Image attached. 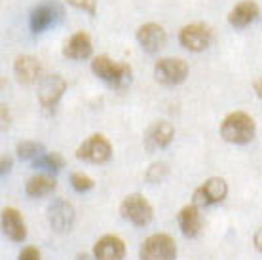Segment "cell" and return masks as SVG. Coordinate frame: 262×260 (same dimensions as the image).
Instances as JSON below:
<instances>
[{"label":"cell","mask_w":262,"mask_h":260,"mask_svg":"<svg viewBox=\"0 0 262 260\" xmlns=\"http://www.w3.org/2000/svg\"><path fill=\"white\" fill-rule=\"evenodd\" d=\"M256 125L255 120L247 112H230L221 124V137L226 143L232 144H247L255 139Z\"/></svg>","instance_id":"6da1fadb"},{"label":"cell","mask_w":262,"mask_h":260,"mask_svg":"<svg viewBox=\"0 0 262 260\" xmlns=\"http://www.w3.org/2000/svg\"><path fill=\"white\" fill-rule=\"evenodd\" d=\"M92 71L97 78L105 80L106 84L122 88L129 82L131 78V67L125 63H118L111 59L108 55H97L92 61Z\"/></svg>","instance_id":"7a4b0ae2"},{"label":"cell","mask_w":262,"mask_h":260,"mask_svg":"<svg viewBox=\"0 0 262 260\" xmlns=\"http://www.w3.org/2000/svg\"><path fill=\"white\" fill-rule=\"evenodd\" d=\"M120 215L133 226H148L154 219V209L150 202L144 198L143 194H129L125 196L122 203H120Z\"/></svg>","instance_id":"3957f363"},{"label":"cell","mask_w":262,"mask_h":260,"mask_svg":"<svg viewBox=\"0 0 262 260\" xmlns=\"http://www.w3.org/2000/svg\"><path fill=\"white\" fill-rule=\"evenodd\" d=\"M141 260H175L177 245L175 240L167 234H152L143 241L139 249Z\"/></svg>","instance_id":"277c9868"},{"label":"cell","mask_w":262,"mask_h":260,"mask_svg":"<svg viewBox=\"0 0 262 260\" xmlns=\"http://www.w3.org/2000/svg\"><path fill=\"white\" fill-rule=\"evenodd\" d=\"M76 158L88 163H106L112 158V144L105 135L95 133L76 148Z\"/></svg>","instance_id":"5b68a950"},{"label":"cell","mask_w":262,"mask_h":260,"mask_svg":"<svg viewBox=\"0 0 262 260\" xmlns=\"http://www.w3.org/2000/svg\"><path fill=\"white\" fill-rule=\"evenodd\" d=\"M188 76L186 61L179 57H164L154 65V80L162 85H179Z\"/></svg>","instance_id":"8992f818"},{"label":"cell","mask_w":262,"mask_h":260,"mask_svg":"<svg viewBox=\"0 0 262 260\" xmlns=\"http://www.w3.org/2000/svg\"><path fill=\"white\" fill-rule=\"evenodd\" d=\"M228 194V184L224 179L221 177H211L207 181L200 184L194 194H192V203L196 207L203 209L209 207V205H215V203H221Z\"/></svg>","instance_id":"52a82bcc"},{"label":"cell","mask_w":262,"mask_h":260,"mask_svg":"<svg viewBox=\"0 0 262 260\" xmlns=\"http://www.w3.org/2000/svg\"><path fill=\"white\" fill-rule=\"evenodd\" d=\"M211 40H213V33H211L209 27L203 25V23H190V25H184L179 31V42L188 52H203V50H207Z\"/></svg>","instance_id":"ba28073f"},{"label":"cell","mask_w":262,"mask_h":260,"mask_svg":"<svg viewBox=\"0 0 262 260\" xmlns=\"http://www.w3.org/2000/svg\"><path fill=\"white\" fill-rule=\"evenodd\" d=\"M65 90H67V82L63 80L61 74H48V76H44V78L40 80V85H38L40 104L46 111L55 109V104L61 101Z\"/></svg>","instance_id":"9c48e42d"},{"label":"cell","mask_w":262,"mask_h":260,"mask_svg":"<svg viewBox=\"0 0 262 260\" xmlns=\"http://www.w3.org/2000/svg\"><path fill=\"white\" fill-rule=\"evenodd\" d=\"M167 34L158 23H144L137 29V42L146 53H156L165 46Z\"/></svg>","instance_id":"30bf717a"},{"label":"cell","mask_w":262,"mask_h":260,"mask_svg":"<svg viewBox=\"0 0 262 260\" xmlns=\"http://www.w3.org/2000/svg\"><path fill=\"white\" fill-rule=\"evenodd\" d=\"M48 222L55 232H69L74 224V207L69 202L55 200L48 209Z\"/></svg>","instance_id":"8fae6325"},{"label":"cell","mask_w":262,"mask_h":260,"mask_svg":"<svg viewBox=\"0 0 262 260\" xmlns=\"http://www.w3.org/2000/svg\"><path fill=\"white\" fill-rule=\"evenodd\" d=\"M13 72L19 84H36L38 80H42V63L33 55H19L13 63Z\"/></svg>","instance_id":"7c38bea8"},{"label":"cell","mask_w":262,"mask_h":260,"mask_svg":"<svg viewBox=\"0 0 262 260\" xmlns=\"http://www.w3.org/2000/svg\"><path fill=\"white\" fill-rule=\"evenodd\" d=\"M175 137V127L165 122V120H158L148 127L146 131V137H144V146L148 152H154V150L165 148L167 144L173 141Z\"/></svg>","instance_id":"4fadbf2b"},{"label":"cell","mask_w":262,"mask_h":260,"mask_svg":"<svg viewBox=\"0 0 262 260\" xmlns=\"http://www.w3.org/2000/svg\"><path fill=\"white\" fill-rule=\"evenodd\" d=\"M125 254V245L122 237L114 234H106L99 237L93 245V256L97 260H122Z\"/></svg>","instance_id":"5bb4252c"},{"label":"cell","mask_w":262,"mask_h":260,"mask_svg":"<svg viewBox=\"0 0 262 260\" xmlns=\"http://www.w3.org/2000/svg\"><path fill=\"white\" fill-rule=\"evenodd\" d=\"M2 232L12 241H23L27 237L25 219L15 207L2 209Z\"/></svg>","instance_id":"9a60e30c"},{"label":"cell","mask_w":262,"mask_h":260,"mask_svg":"<svg viewBox=\"0 0 262 260\" xmlns=\"http://www.w3.org/2000/svg\"><path fill=\"white\" fill-rule=\"evenodd\" d=\"M59 15H61V8L55 2H44V4L36 6L31 12V29H33V33L46 31L48 27L53 25L55 21L59 19Z\"/></svg>","instance_id":"2e32d148"},{"label":"cell","mask_w":262,"mask_h":260,"mask_svg":"<svg viewBox=\"0 0 262 260\" xmlns=\"http://www.w3.org/2000/svg\"><path fill=\"white\" fill-rule=\"evenodd\" d=\"M92 50L93 46L90 34L84 33V31H78V33H74L65 42V46H63V55L67 59H72V61H82V59H88L92 55Z\"/></svg>","instance_id":"e0dca14e"},{"label":"cell","mask_w":262,"mask_h":260,"mask_svg":"<svg viewBox=\"0 0 262 260\" xmlns=\"http://www.w3.org/2000/svg\"><path fill=\"white\" fill-rule=\"evenodd\" d=\"M258 15H260V8L256 6L253 0H243L230 10L228 23L236 29H243V27H249L253 21L258 19Z\"/></svg>","instance_id":"ac0fdd59"},{"label":"cell","mask_w":262,"mask_h":260,"mask_svg":"<svg viewBox=\"0 0 262 260\" xmlns=\"http://www.w3.org/2000/svg\"><path fill=\"white\" fill-rule=\"evenodd\" d=\"M179 228L186 237H196L202 232V215H200V207H196L194 203L184 205L179 211Z\"/></svg>","instance_id":"d6986e66"},{"label":"cell","mask_w":262,"mask_h":260,"mask_svg":"<svg viewBox=\"0 0 262 260\" xmlns=\"http://www.w3.org/2000/svg\"><path fill=\"white\" fill-rule=\"evenodd\" d=\"M53 190H55V179L52 175H44V173L31 177L25 184V192L31 198H44V196L52 194Z\"/></svg>","instance_id":"ffe728a7"},{"label":"cell","mask_w":262,"mask_h":260,"mask_svg":"<svg viewBox=\"0 0 262 260\" xmlns=\"http://www.w3.org/2000/svg\"><path fill=\"white\" fill-rule=\"evenodd\" d=\"M33 167L55 173V171H59L61 167H65V160H63V156L57 154V152H44V154H40L36 160H33Z\"/></svg>","instance_id":"44dd1931"},{"label":"cell","mask_w":262,"mask_h":260,"mask_svg":"<svg viewBox=\"0 0 262 260\" xmlns=\"http://www.w3.org/2000/svg\"><path fill=\"white\" fill-rule=\"evenodd\" d=\"M17 150V156L21 160H36L40 154H44V146L40 143H34V141H23L15 146Z\"/></svg>","instance_id":"7402d4cb"},{"label":"cell","mask_w":262,"mask_h":260,"mask_svg":"<svg viewBox=\"0 0 262 260\" xmlns=\"http://www.w3.org/2000/svg\"><path fill=\"white\" fill-rule=\"evenodd\" d=\"M71 186L76 192H80V194H84V192H90V190L95 186V182H93L92 177H88L85 173H72L71 175Z\"/></svg>","instance_id":"603a6c76"},{"label":"cell","mask_w":262,"mask_h":260,"mask_svg":"<svg viewBox=\"0 0 262 260\" xmlns=\"http://www.w3.org/2000/svg\"><path fill=\"white\" fill-rule=\"evenodd\" d=\"M167 175V167L165 163H152L148 171H146V181L150 182H162Z\"/></svg>","instance_id":"cb8c5ba5"},{"label":"cell","mask_w":262,"mask_h":260,"mask_svg":"<svg viewBox=\"0 0 262 260\" xmlns=\"http://www.w3.org/2000/svg\"><path fill=\"white\" fill-rule=\"evenodd\" d=\"M72 6L76 8H82V10H85L88 13H95V6H97V0H69Z\"/></svg>","instance_id":"d4e9b609"},{"label":"cell","mask_w":262,"mask_h":260,"mask_svg":"<svg viewBox=\"0 0 262 260\" xmlns=\"http://www.w3.org/2000/svg\"><path fill=\"white\" fill-rule=\"evenodd\" d=\"M17 260H40V251L36 247H25L19 253Z\"/></svg>","instance_id":"484cf974"},{"label":"cell","mask_w":262,"mask_h":260,"mask_svg":"<svg viewBox=\"0 0 262 260\" xmlns=\"http://www.w3.org/2000/svg\"><path fill=\"white\" fill-rule=\"evenodd\" d=\"M253 243H255V249L258 253H262V226L256 230L255 237H253Z\"/></svg>","instance_id":"4316f807"},{"label":"cell","mask_w":262,"mask_h":260,"mask_svg":"<svg viewBox=\"0 0 262 260\" xmlns=\"http://www.w3.org/2000/svg\"><path fill=\"white\" fill-rule=\"evenodd\" d=\"M10 169H12V158L2 156V175H4V173H8Z\"/></svg>","instance_id":"83f0119b"},{"label":"cell","mask_w":262,"mask_h":260,"mask_svg":"<svg viewBox=\"0 0 262 260\" xmlns=\"http://www.w3.org/2000/svg\"><path fill=\"white\" fill-rule=\"evenodd\" d=\"M253 90H255L256 97L262 99V76H260V78H256L255 82H253Z\"/></svg>","instance_id":"f1b7e54d"},{"label":"cell","mask_w":262,"mask_h":260,"mask_svg":"<svg viewBox=\"0 0 262 260\" xmlns=\"http://www.w3.org/2000/svg\"><path fill=\"white\" fill-rule=\"evenodd\" d=\"M76 260H97L93 254H88V253H80L76 254Z\"/></svg>","instance_id":"f546056e"}]
</instances>
